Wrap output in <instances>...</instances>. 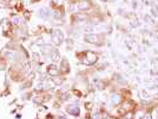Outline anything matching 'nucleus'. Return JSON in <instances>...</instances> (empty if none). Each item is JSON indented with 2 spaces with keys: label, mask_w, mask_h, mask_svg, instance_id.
Masks as SVG:
<instances>
[{
  "label": "nucleus",
  "mask_w": 158,
  "mask_h": 119,
  "mask_svg": "<svg viewBox=\"0 0 158 119\" xmlns=\"http://www.w3.org/2000/svg\"><path fill=\"white\" fill-rule=\"evenodd\" d=\"M49 73L52 74V76H58L59 74V71L57 70L56 66H50L49 67Z\"/></svg>",
  "instance_id": "423d86ee"
},
{
  "label": "nucleus",
  "mask_w": 158,
  "mask_h": 119,
  "mask_svg": "<svg viewBox=\"0 0 158 119\" xmlns=\"http://www.w3.org/2000/svg\"><path fill=\"white\" fill-rule=\"evenodd\" d=\"M86 40H88L89 43H92V44H96V43H98V40H99V37L97 36V34H89V36H86Z\"/></svg>",
  "instance_id": "20e7f679"
},
{
  "label": "nucleus",
  "mask_w": 158,
  "mask_h": 119,
  "mask_svg": "<svg viewBox=\"0 0 158 119\" xmlns=\"http://www.w3.org/2000/svg\"><path fill=\"white\" fill-rule=\"evenodd\" d=\"M98 57H97V54L96 53H93V52H86L85 53V57L83 58V62L84 64H88V65H92L94 64V62L97 61Z\"/></svg>",
  "instance_id": "f257e3e1"
},
{
  "label": "nucleus",
  "mask_w": 158,
  "mask_h": 119,
  "mask_svg": "<svg viewBox=\"0 0 158 119\" xmlns=\"http://www.w3.org/2000/svg\"><path fill=\"white\" fill-rule=\"evenodd\" d=\"M89 7H90V3L88 1V0H83V1L79 3V5H78V9L80 10V11L89 10Z\"/></svg>",
  "instance_id": "39448f33"
},
{
  "label": "nucleus",
  "mask_w": 158,
  "mask_h": 119,
  "mask_svg": "<svg viewBox=\"0 0 158 119\" xmlns=\"http://www.w3.org/2000/svg\"><path fill=\"white\" fill-rule=\"evenodd\" d=\"M142 119H152V117H151V113H145L143 117H142Z\"/></svg>",
  "instance_id": "1a4fd4ad"
},
{
  "label": "nucleus",
  "mask_w": 158,
  "mask_h": 119,
  "mask_svg": "<svg viewBox=\"0 0 158 119\" xmlns=\"http://www.w3.org/2000/svg\"><path fill=\"white\" fill-rule=\"evenodd\" d=\"M65 0H52V4L54 6H61L63 4H64Z\"/></svg>",
  "instance_id": "6e6552de"
},
{
  "label": "nucleus",
  "mask_w": 158,
  "mask_h": 119,
  "mask_svg": "<svg viewBox=\"0 0 158 119\" xmlns=\"http://www.w3.org/2000/svg\"><path fill=\"white\" fill-rule=\"evenodd\" d=\"M111 100H112V103H113L115 105H117V104H119V103H120V97L117 96V94H115V96H112Z\"/></svg>",
  "instance_id": "0eeeda50"
},
{
  "label": "nucleus",
  "mask_w": 158,
  "mask_h": 119,
  "mask_svg": "<svg viewBox=\"0 0 158 119\" xmlns=\"http://www.w3.org/2000/svg\"><path fill=\"white\" fill-rule=\"evenodd\" d=\"M107 119H115V118H111V117H107Z\"/></svg>",
  "instance_id": "f8f14e48"
},
{
  "label": "nucleus",
  "mask_w": 158,
  "mask_h": 119,
  "mask_svg": "<svg viewBox=\"0 0 158 119\" xmlns=\"http://www.w3.org/2000/svg\"><path fill=\"white\" fill-rule=\"evenodd\" d=\"M59 119H66V118H64V117H60V118H59Z\"/></svg>",
  "instance_id": "9b49d317"
},
{
  "label": "nucleus",
  "mask_w": 158,
  "mask_h": 119,
  "mask_svg": "<svg viewBox=\"0 0 158 119\" xmlns=\"http://www.w3.org/2000/svg\"><path fill=\"white\" fill-rule=\"evenodd\" d=\"M12 22L15 24V25H17V24H19V18H18V17H14V18L12 19Z\"/></svg>",
  "instance_id": "9d476101"
},
{
  "label": "nucleus",
  "mask_w": 158,
  "mask_h": 119,
  "mask_svg": "<svg viewBox=\"0 0 158 119\" xmlns=\"http://www.w3.org/2000/svg\"><path fill=\"white\" fill-rule=\"evenodd\" d=\"M66 111L72 116H79V113H80V110L77 105H68L66 107Z\"/></svg>",
  "instance_id": "f03ea898"
},
{
  "label": "nucleus",
  "mask_w": 158,
  "mask_h": 119,
  "mask_svg": "<svg viewBox=\"0 0 158 119\" xmlns=\"http://www.w3.org/2000/svg\"><path fill=\"white\" fill-rule=\"evenodd\" d=\"M52 40L54 41V44H60L63 41V34L59 32V31H56V33L52 36Z\"/></svg>",
  "instance_id": "7ed1b4c3"
}]
</instances>
